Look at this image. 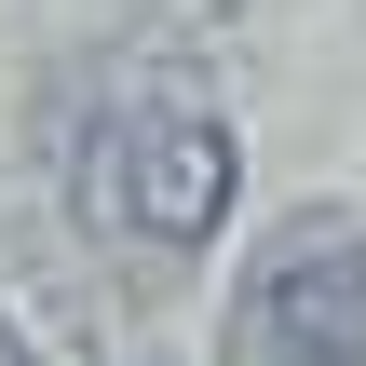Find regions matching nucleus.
<instances>
[{"label": "nucleus", "mask_w": 366, "mask_h": 366, "mask_svg": "<svg viewBox=\"0 0 366 366\" xmlns=\"http://www.w3.org/2000/svg\"><path fill=\"white\" fill-rule=\"evenodd\" d=\"M231 177H244V149H231V122L190 109V95H122V109H95V136L68 149L81 231H95V244H149V258L204 244V231L231 217Z\"/></svg>", "instance_id": "1"}, {"label": "nucleus", "mask_w": 366, "mask_h": 366, "mask_svg": "<svg viewBox=\"0 0 366 366\" xmlns=\"http://www.w3.org/2000/svg\"><path fill=\"white\" fill-rule=\"evenodd\" d=\"M0 366H27V340H14V312H0Z\"/></svg>", "instance_id": "3"}, {"label": "nucleus", "mask_w": 366, "mask_h": 366, "mask_svg": "<svg viewBox=\"0 0 366 366\" xmlns=\"http://www.w3.org/2000/svg\"><path fill=\"white\" fill-rule=\"evenodd\" d=\"M231 353L244 366H366V231L353 217H285L244 258Z\"/></svg>", "instance_id": "2"}]
</instances>
